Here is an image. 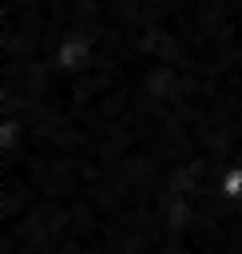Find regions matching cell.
<instances>
[{"label": "cell", "mask_w": 242, "mask_h": 254, "mask_svg": "<svg viewBox=\"0 0 242 254\" xmlns=\"http://www.w3.org/2000/svg\"><path fill=\"white\" fill-rule=\"evenodd\" d=\"M218 194H222V198H230V202H242V167H230V171L222 175Z\"/></svg>", "instance_id": "1"}]
</instances>
